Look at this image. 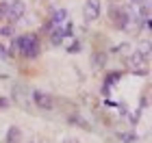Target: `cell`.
<instances>
[{"label": "cell", "mask_w": 152, "mask_h": 143, "mask_svg": "<svg viewBox=\"0 0 152 143\" xmlns=\"http://www.w3.org/2000/svg\"><path fill=\"white\" fill-rule=\"evenodd\" d=\"M11 50L13 52H20L22 57L26 59H35L39 54V44H37V37L35 35H22V37H15L11 44Z\"/></svg>", "instance_id": "6da1fadb"}, {"label": "cell", "mask_w": 152, "mask_h": 143, "mask_svg": "<svg viewBox=\"0 0 152 143\" xmlns=\"http://www.w3.org/2000/svg\"><path fill=\"white\" fill-rule=\"evenodd\" d=\"M24 15V2L22 0H11L9 4H7V11H4V17L9 20L11 24H15L20 17Z\"/></svg>", "instance_id": "7a4b0ae2"}, {"label": "cell", "mask_w": 152, "mask_h": 143, "mask_svg": "<svg viewBox=\"0 0 152 143\" xmlns=\"http://www.w3.org/2000/svg\"><path fill=\"white\" fill-rule=\"evenodd\" d=\"M83 15H85L87 22H96L100 17V0H85Z\"/></svg>", "instance_id": "3957f363"}, {"label": "cell", "mask_w": 152, "mask_h": 143, "mask_svg": "<svg viewBox=\"0 0 152 143\" xmlns=\"http://www.w3.org/2000/svg\"><path fill=\"white\" fill-rule=\"evenodd\" d=\"M128 65H130V67L135 70V74H139V76H146V72H148V70H146L148 61L143 59L139 52H133V54L128 57Z\"/></svg>", "instance_id": "277c9868"}, {"label": "cell", "mask_w": 152, "mask_h": 143, "mask_svg": "<svg viewBox=\"0 0 152 143\" xmlns=\"http://www.w3.org/2000/svg\"><path fill=\"white\" fill-rule=\"evenodd\" d=\"M33 100H35V104L39 108H44V111H50V108H52V98L46 91H39V89L33 91Z\"/></svg>", "instance_id": "5b68a950"}, {"label": "cell", "mask_w": 152, "mask_h": 143, "mask_svg": "<svg viewBox=\"0 0 152 143\" xmlns=\"http://www.w3.org/2000/svg\"><path fill=\"white\" fill-rule=\"evenodd\" d=\"M65 22H70V13H67V9H57L52 13V17H50V26H52V28L63 26Z\"/></svg>", "instance_id": "8992f818"}, {"label": "cell", "mask_w": 152, "mask_h": 143, "mask_svg": "<svg viewBox=\"0 0 152 143\" xmlns=\"http://www.w3.org/2000/svg\"><path fill=\"white\" fill-rule=\"evenodd\" d=\"M63 39H65L63 30H61V28H52V35H50L52 46H61V44H63Z\"/></svg>", "instance_id": "52a82bcc"}, {"label": "cell", "mask_w": 152, "mask_h": 143, "mask_svg": "<svg viewBox=\"0 0 152 143\" xmlns=\"http://www.w3.org/2000/svg\"><path fill=\"white\" fill-rule=\"evenodd\" d=\"M104 63H107V54H104V52H96V54H94V65H96V67H102Z\"/></svg>", "instance_id": "ba28073f"}, {"label": "cell", "mask_w": 152, "mask_h": 143, "mask_svg": "<svg viewBox=\"0 0 152 143\" xmlns=\"http://www.w3.org/2000/svg\"><path fill=\"white\" fill-rule=\"evenodd\" d=\"M117 137H120V141H124V143H137V137H135V134H128V132H120Z\"/></svg>", "instance_id": "9c48e42d"}, {"label": "cell", "mask_w": 152, "mask_h": 143, "mask_svg": "<svg viewBox=\"0 0 152 143\" xmlns=\"http://www.w3.org/2000/svg\"><path fill=\"white\" fill-rule=\"evenodd\" d=\"M0 59H2V61H4V59H9V50H7L2 44H0Z\"/></svg>", "instance_id": "30bf717a"}, {"label": "cell", "mask_w": 152, "mask_h": 143, "mask_svg": "<svg viewBox=\"0 0 152 143\" xmlns=\"http://www.w3.org/2000/svg\"><path fill=\"white\" fill-rule=\"evenodd\" d=\"M128 50H130V48H128L126 44H122V46H117V48H115V52H128Z\"/></svg>", "instance_id": "8fae6325"}, {"label": "cell", "mask_w": 152, "mask_h": 143, "mask_svg": "<svg viewBox=\"0 0 152 143\" xmlns=\"http://www.w3.org/2000/svg\"><path fill=\"white\" fill-rule=\"evenodd\" d=\"M4 11H7V4H2V2H0V20L4 17Z\"/></svg>", "instance_id": "7c38bea8"}, {"label": "cell", "mask_w": 152, "mask_h": 143, "mask_svg": "<svg viewBox=\"0 0 152 143\" xmlns=\"http://www.w3.org/2000/svg\"><path fill=\"white\" fill-rule=\"evenodd\" d=\"M130 2H133V4H135V7H137V4H139V0H130Z\"/></svg>", "instance_id": "4fadbf2b"}]
</instances>
